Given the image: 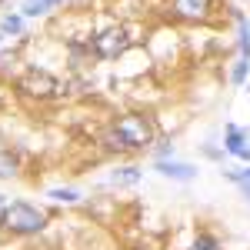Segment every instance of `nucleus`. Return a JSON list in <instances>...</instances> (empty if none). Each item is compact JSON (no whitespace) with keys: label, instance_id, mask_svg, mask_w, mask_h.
<instances>
[{"label":"nucleus","instance_id":"obj_1","mask_svg":"<svg viewBox=\"0 0 250 250\" xmlns=\"http://www.w3.org/2000/svg\"><path fill=\"white\" fill-rule=\"evenodd\" d=\"M110 140H114V147H124V150L150 147L154 144V124L144 114H124L117 117V124L110 127Z\"/></svg>","mask_w":250,"mask_h":250},{"label":"nucleus","instance_id":"obj_2","mask_svg":"<svg viewBox=\"0 0 250 250\" xmlns=\"http://www.w3.org/2000/svg\"><path fill=\"white\" fill-rule=\"evenodd\" d=\"M43 224H47V217L43 210H37L34 204H23V200H14L3 217H0V227L10 233H17V237H30V233H40L43 230Z\"/></svg>","mask_w":250,"mask_h":250},{"label":"nucleus","instance_id":"obj_3","mask_svg":"<svg viewBox=\"0 0 250 250\" xmlns=\"http://www.w3.org/2000/svg\"><path fill=\"white\" fill-rule=\"evenodd\" d=\"M127 47H130V37H127L124 27H107L104 34L94 37V50H97V57H104V60H117Z\"/></svg>","mask_w":250,"mask_h":250},{"label":"nucleus","instance_id":"obj_4","mask_svg":"<svg viewBox=\"0 0 250 250\" xmlns=\"http://www.w3.org/2000/svg\"><path fill=\"white\" fill-rule=\"evenodd\" d=\"M20 90L27 97H54L60 90V83L50 74H43V70H30V74L20 77Z\"/></svg>","mask_w":250,"mask_h":250},{"label":"nucleus","instance_id":"obj_5","mask_svg":"<svg viewBox=\"0 0 250 250\" xmlns=\"http://www.w3.org/2000/svg\"><path fill=\"white\" fill-rule=\"evenodd\" d=\"M213 0H173V14L180 20H204L210 14Z\"/></svg>","mask_w":250,"mask_h":250},{"label":"nucleus","instance_id":"obj_6","mask_svg":"<svg viewBox=\"0 0 250 250\" xmlns=\"http://www.w3.org/2000/svg\"><path fill=\"white\" fill-rule=\"evenodd\" d=\"M157 170L164 173V177H170V180H193L197 170H193L190 164H177V160H157Z\"/></svg>","mask_w":250,"mask_h":250},{"label":"nucleus","instance_id":"obj_7","mask_svg":"<svg viewBox=\"0 0 250 250\" xmlns=\"http://www.w3.org/2000/svg\"><path fill=\"white\" fill-rule=\"evenodd\" d=\"M227 150L230 154H244L247 150V144H244V130H237V127H227Z\"/></svg>","mask_w":250,"mask_h":250},{"label":"nucleus","instance_id":"obj_8","mask_svg":"<svg viewBox=\"0 0 250 250\" xmlns=\"http://www.w3.org/2000/svg\"><path fill=\"white\" fill-rule=\"evenodd\" d=\"M17 173V157L10 150H0V177H14Z\"/></svg>","mask_w":250,"mask_h":250},{"label":"nucleus","instance_id":"obj_9","mask_svg":"<svg viewBox=\"0 0 250 250\" xmlns=\"http://www.w3.org/2000/svg\"><path fill=\"white\" fill-rule=\"evenodd\" d=\"M140 180V170L137 167H120V170H114V184H137Z\"/></svg>","mask_w":250,"mask_h":250},{"label":"nucleus","instance_id":"obj_10","mask_svg":"<svg viewBox=\"0 0 250 250\" xmlns=\"http://www.w3.org/2000/svg\"><path fill=\"white\" fill-rule=\"evenodd\" d=\"M47 10H50L47 0H27V3H23V14H27V17H40V14H47Z\"/></svg>","mask_w":250,"mask_h":250},{"label":"nucleus","instance_id":"obj_11","mask_svg":"<svg viewBox=\"0 0 250 250\" xmlns=\"http://www.w3.org/2000/svg\"><path fill=\"white\" fill-rule=\"evenodd\" d=\"M47 197H54V200H63V204H74V200H77V190H70V187H54V190L47 193Z\"/></svg>","mask_w":250,"mask_h":250},{"label":"nucleus","instance_id":"obj_12","mask_svg":"<svg viewBox=\"0 0 250 250\" xmlns=\"http://www.w3.org/2000/svg\"><path fill=\"white\" fill-rule=\"evenodd\" d=\"M193 250H220V244H217V237H210V233H200L193 240Z\"/></svg>","mask_w":250,"mask_h":250},{"label":"nucleus","instance_id":"obj_13","mask_svg":"<svg viewBox=\"0 0 250 250\" xmlns=\"http://www.w3.org/2000/svg\"><path fill=\"white\" fill-rule=\"evenodd\" d=\"M3 34H20V17H3Z\"/></svg>","mask_w":250,"mask_h":250},{"label":"nucleus","instance_id":"obj_14","mask_svg":"<svg viewBox=\"0 0 250 250\" xmlns=\"http://www.w3.org/2000/svg\"><path fill=\"white\" fill-rule=\"evenodd\" d=\"M244 77H247V60L240 57V63L233 67V83H244Z\"/></svg>","mask_w":250,"mask_h":250},{"label":"nucleus","instance_id":"obj_15","mask_svg":"<svg viewBox=\"0 0 250 250\" xmlns=\"http://www.w3.org/2000/svg\"><path fill=\"white\" fill-rule=\"evenodd\" d=\"M157 160H173V144H164V147L157 150Z\"/></svg>","mask_w":250,"mask_h":250},{"label":"nucleus","instance_id":"obj_16","mask_svg":"<svg viewBox=\"0 0 250 250\" xmlns=\"http://www.w3.org/2000/svg\"><path fill=\"white\" fill-rule=\"evenodd\" d=\"M233 184H250V170H240V173H230Z\"/></svg>","mask_w":250,"mask_h":250},{"label":"nucleus","instance_id":"obj_17","mask_svg":"<svg viewBox=\"0 0 250 250\" xmlns=\"http://www.w3.org/2000/svg\"><path fill=\"white\" fill-rule=\"evenodd\" d=\"M7 207H10V200H7V197L0 193V217H3V210H7Z\"/></svg>","mask_w":250,"mask_h":250},{"label":"nucleus","instance_id":"obj_18","mask_svg":"<svg viewBox=\"0 0 250 250\" xmlns=\"http://www.w3.org/2000/svg\"><path fill=\"white\" fill-rule=\"evenodd\" d=\"M240 190H244V197L250 200V184H240Z\"/></svg>","mask_w":250,"mask_h":250},{"label":"nucleus","instance_id":"obj_19","mask_svg":"<svg viewBox=\"0 0 250 250\" xmlns=\"http://www.w3.org/2000/svg\"><path fill=\"white\" fill-rule=\"evenodd\" d=\"M47 3H50V7H57V3H60V0H47Z\"/></svg>","mask_w":250,"mask_h":250}]
</instances>
